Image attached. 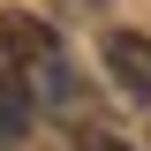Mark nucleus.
Here are the masks:
<instances>
[{"label":"nucleus","instance_id":"obj_1","mask_svg":"<svg viewBox=\"0 0 151 151\" xmlns=\"http://www.w3.org/2000/svg\"><path fill=\"white\" fill-rule=\"evenodd\" d=\"M0 53L15 60V68H30V76H45L60 60V30L45 15H30V8H8V15H0Z\"/></svg>","mask_w":151,"mask_h":151},{"label":"nucleus","instance_id":"obj_2","mask_svg":"<svg viewBox=\"0 0 151 151\" xmlns=\"http://www.w3.org/2000/svg\"><path fill=\"white\" fill-rule=\"evenodd\" d=\"M98 60H106V76H113L129 98H144V106H151V38H144V30H106Z\"/></svg>","mask_w":151,"mask_h":151},{"label":"nucleus","instance_id":"obj_3","mask_svg":"<svg viewBox=\"0 0 151 151\" xmlns=\"http://www.w3.org/2000/svg\"><path fill=\"white\" fill-rule=\"evenodd\" d=\"M23 129H30V91H23L15 68H0V144H8V136H23Z\"/></svg>","mask_w":151,"mask_h":151},{"label":"nucleus","instance_id":"obj_4","mask_svg":"<svg viewBox=\"0 0 151 151\" xmlns=\"http://www.w3.org/2000/svg\"><path fill=\"white\" fill-rule=\"evenodd\" d=\"M76 151H129V144H121V136H83Z\"/></svg>","mask_w":151,"mask_h":151}]
</instances>
